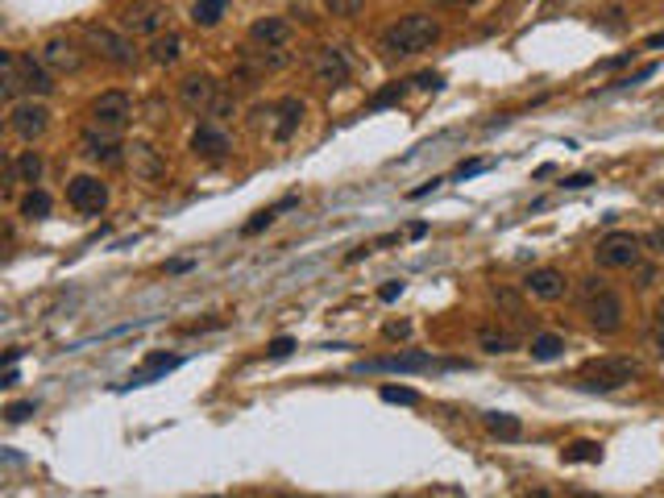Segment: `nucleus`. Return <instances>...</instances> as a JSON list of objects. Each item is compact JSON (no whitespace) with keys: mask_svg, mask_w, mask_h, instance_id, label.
<instances>
[{"mask_svg":"<svg viewBox=\"0 0 664 498\" xmlns=\"http://www.w3.org/2000/svg\"><path fill=\"white\" fill-rule=\"evenodd\" d=\"M440 42V22L428 17V13H408V17H399L390 30L382 33V55L386 58H411V55H424L432 46Z\"/></svg>","mask_w":664,"mask_h":498,"instance_id":"obj_1","label":"nucleus"},{"mask_svg":"<svg viewBox=\"0 0 664 498\" xmlns=\"http://www.w3.org/2000/svg\"><path fill=\"white\" fill-rule=\"evenodd\" d=\"M581 312H586L589 328L602 336H611L623 328V299L611 287H602V279H586V287H581Z\"/></svg>","mask_w":664,"mask_h":498,"instance_id":"obj_2","label":"nucleus"},{"mask_svg":"<svg viewBox=\"0 0 664 498\" xmlns=\"http://www.w3.org/2000/svg\"><path fill=\"white\" fill-rule=\"evenodd\" d=\"M129 120H133V100L125 92H104L87 109V129L104 133V138H121L129 129Z\"/></svg>","mask_w":664,"mask_h":498,"instance_id":"obj_3","label":"nucleus"},{"mask_svg":"<svg viewBox=\"0 0 664 498\" xmlns=\"http://www.w3.org/2000/svg\"><path fill=\"white\" fill-rule=\"evenodd\" d=\"M640 378V361L632 358H598L581 366V382L589 390H623Z\"/></svg>","mask_w":664,"mask_h":498,"instance_id":"obj_4","label":"nucleus"},{"mask_svg":"<svg viewBox=\"0 0 664 498\" xmlns=\"http://www.w3.org/2000/svg\"><path fill=\"white\" fill-rule=\"evenodd\" d=\"M84 42H87V50H92V55L104 58V63H112V67H133V63H138V46L129 42L125 33H117V30L87 25V30H84Z\"/></svg>","mask_w":664,"mask_h":498,"instance_id":"obj_5","label":"nucleus"},{"mask_svg":"<svg viewBox=\"0 0 664 498\" xmlns=\"http://www.w3.org/2000/svg\"><path fill=\"white\" fill-rule=\"evenodd\" d=\"M594 258L606 271H635L643 258V241L635 233H606L598 241V249H594Z\"/></svg>","mask_w":664,"mask_h":498,"instance_id":"obj_6","label":"nucleus"},{"mask_svg":"<svg viewBox=\"0 0 664 498\" xmlns=\"http://www.w3.org/2000/svg\"><path fill=\"white\" fill-rule=\"evenodd\" d=\"M162 25H166V4L158 0H133L121 9V30L133 38H158Z\"/></svg>","mask_w":664,"mask_h":498,"instance_id":"obj_7","label":"nucleus"},{"mask_svg":"<svg viewBox=\"0 0 664 498\" xmlns=\"http://www.w3.org/2000/svg\"><path fill=\"white\" fill-rule=\"evenodd\" d=\"M9 129L17 133L22 141H38L46 129H50V109H46L42 100H17L9 104Z\"/></svg>","mask_w":664,"mask_h":498,"instance_id":"obj_8","label":"nucleus"},{"mask_svg":"<svg viewBox=\"0 0 664 498\" xmlns=\"http://www.w3.org/2000/svg\"><path fill=\"white\" fill-rule=\"evenodd\" d=\"M67 204L76 208L79 217H100L108 208V183H100L96 174H76L67 183Z\"/></svg>","mask_w":664,"mask_h":498,"instance_id":"obj_9","label":"nucleus"},{"mask_svg":"<svg viewBox=\"0 0 664 498\" xmlns=\"http://www.w3.org/2000/svg\"><path fill=\"white\" fill-rule=\"evenodd\" d=\"M125 166L133 171V179H141V183H162V179H166V154H162L154 141H129Z\"/></svg>","mask_w":664,"mask_h":498,"instance_id":"obj_10","label":"nucleus"},{"mask_svg":"<svg viewBox=\"0 0 664 498\" xmlns=\"http://www.w3.org/2000/svg\"><path fill=\"white\" fill-rule=\"evenodd\" d=\"M349 76H354V67H349L345 50H336V46H316L311 50V79L320 87H345Z\"/></svg>","mask_w":664,"mask_h":498,"instance_id":"obj_11","label":"nucleus"},{"mask_svg":"<svg viewBox=\"0 0 664 498\" xmlns=\"http://www.w3.org/2000/svg\"><path fill=\"white\" fill-rule=\"evenodd\" d=\"M17 92H25V96L42 100L54 92V71L42 63V58L33 55H17Z\"/></svg>","mask_w":664,"mask_h":498,"instance_id":"obj_12","label":"nucleus"},{"mask_svg":"<svg viewBox=\"0 0 664 498\" xmlns=\"http://www.w3.org/2000/svg\"><path fill=\"white\" fill-rule=\"evenodd\" d=\"M38 58L50 67L54 76H76L79 67H84V50H79L71 38H63V33L46 38V46H42V55H38Z\"/></svg>","mask_w":664,"mask_h":498,"instance_id":"obj_13","label":"nucleus"},{"mask_svg":"<svg viewBox=\"0 0 664 498\" xmlns=\"http://www.w3.org/2000/svg\"><path fill=\"white\" fill-rule=\"evenodd\" d=\"M179 104L187 112H208L216 104V79L208 71H192L179 79Z\"/></svg>","mask_w":664,"mask_h":498,"instance_id":"obj_14","label":"nucleus"},{"mask_svg":"<svg viewBox=\"0 0 664 498\" xmlns=\"http://www.w3.org/2000/svg\"><path fill=\"white\" fill-rule=\"evenodd\" d=\"M229 150H233V141H229V133L220 125H200L192 133V154L200 163H225Z\"/></svg>","mask_w":664,"mask_h":498,"instance_id":"obj_15","label":"nucleus"},{"mask_svg":"<svg viewBox=\"0 0 664 498\" xmlns=\"http://www.w3.org/2000/svg\"><path fill=\"white\" fill-rule=\"evenodd\" d=\"M436 361L428 358V353H395V358H374V361H362L357 366V374H424V369H432Z\"/></svg>","mask_w":664,"mask_h":498,"instance_id":"obj_16","label":"nucleus"},{"mask_svg":"<svg viewBox=\"0 0 664 498\" xmlns=\"http://www.w3.org/2000/svg\"><path fill=\"white\" fill-rule=\"evenodd\" d=\"M125 150L129 146H121V138H104V133H92V129L84 133V154L96 166H108V171L125 166Z\"/></svg>","mask_w":664,"mask_h":498,"instance_id":"obj_17","label":"nucleus"},{"mask_svg":"<svg viewBox=\"0 0 664 498\" xmlns=\"http://www.w3.org/2000/svg\"><path fill=\"white\" fill-rule=\"evenodd\" d=\"M524 291L532 295V299H544V304H552V299H561V295L569 291V279L561 271H552V266H540V271H532L524 279Z\"/></svg>","mask_w":664,"mask_h":498,"instance_id":"obj_18","label":"nucleus"},{"mask_svg":"<svg viewBox=\"0 0 664 498\" xmlns=\"http://www.w3.org/2000/svg\"><path fill=\"white\" fill-rule=\"evenodd\" d=\"M249 42L254 46H287L291 42V25L283 17H257L249 25Z\"/></svg>","mask_w":664,"mask_h":498,"instance_id":"obj_19","label":"nucleus"},{"mask_svg":"<svg viewBox=\"0 0 664 498\" xmlns=\"http://www.w3.org/2000/svg\"><path fill=\"white\" fill-rule=\"evenodd\" d=\"M274 138L279 141H287V138H295V129L303 125V100L300 96H283L279 104H274Z\"/></svg>","mask_w":664,"mask_h":498,"instance_id":"obj_20","label":"nucleus"},{"mask_svg":"<svg viewBox=\"0 0 664 498\" xmlns=\"http://www.w3.org/2000/svg\"><path fill=\"white\" fill-rule=\"evenodd\" d=\"M478 345H482L486 353H515V349H519V336L503 325H482L478 328Z\"/></svg>","mask_w":664,"mask_h":498,"instance_id":"obj_21","label":"nucleus"},{"mask_svg":"<svg viewBox=\"0 0 664 498\" xmlns=\"http://www.w3.org/2000/svg\"><path fill=\"white\" fill-rule=\"evenodd\" d=\"M171 369H179V358H166V353H154L146 366L138 369V374H129V382L125 387H146V382H154V378H162V374H171Z\"/></svg>","mask_w":664,"mask_h":498,"instance_id":"obj_22","label":"nucleus"},{"mask_svg":"<svg viewBox=\"0 0 664 498\" xmlns=\"http://www.w3.org/2000/svg\"><path fill=\"white\" fill-rule=\"evenodd\" d=\"M179 55H183V42H179V33H166V38H154L150 42V63H158V67H171V63H179Z\"/></svg>","mask_w":664,"mask_h":498,"instance_id":"obj_23","label":"nucleus"},{"mask_svg":"<svg viewBox=\"0 0 664 498\" xmlns=\"http://www.w3.org/2000/svg\"><path fill=\"white\" fill-rule=\"evenodd\" d=\"M225 9H229V0H195L192 22L200 25V30H216L220 17H225Z\"/></svg>","mask_w":664,"mask_h":498,"instance_id":"obj_24","label":"nucleus"},{"mask_svg":"<svg viewBox=\"0 0 664 498\" xmlns=\"http://www.w3.org/2000/svg\"><path fill=\"white\" fill-rule=\"evenodd\" d=\"M565 353V336L557 333H536L532 336V358L536 361H557Z\"/></svg>","mask_w":664,"mask_h":498,"instance_id":"obj_25","label":"nucleus"},{"mask_svg":"<svg viewBox=\"0 0 664 498\" xmlns=\"http://www.w3.org/2000/svg\"><path fill=\"white\" fill-rule=\"evenodd\" d=\"M295 204H300V200H295V195H287V200H279L274 208H262V212H257V217L249 220L246 228H241V233H246V237H254V233H262L266 225H274V220H279L283 212H287V208H295Z\"/></svg>","mask_w":664,"mask_h":498,"instance_id":"obj_26","label":"nucleus"},{"mask_svg":"<svg viewBox=\"0 0 664 498\" xmlns=\"http://www.w3.org/2000/svg\"><path fill=\"white\" fill-rule=\"evenodd\" d=\"M482 423L490 428L494 436H503V440H515V436L524 432V423L515 420V415H507V412H486V415H482Z\"/></svg>","mask_w":664,"mask_h":498,"instance_id":"obj_27","label":"nucleus"},{"mask_svg":"<svg viewBox=\"0 0 664 498\" xmlns=\"http://www.w3.org/2000/svg\"><path fill=\"white\" fill-rule=\"evenodd\" d=\"M13 166H17V179L30 183V187L42 179V154H38V150H22L17 158H13Z\"/></svg>","mask_w":664,"mask_h":498,"instance_id":"obj_28","label":"nucleus"},{"mask_svg":"<svg viewBox=\"0 0 664 498\" xmlns=\"http://www.w3.org/2000/svg\"><path fill=\"white\" fill-rule=\"evenodd\" d=\"M22 217L25 220H46L50 217V195L38 191V187H30V191L22 195Z\"/></svg>","mask_w":664,"mask_h":498,"instance_id":"obj_29","label":"nucleus"},{"mask_svg":"<svg viewBox=\"0 0 664 498\" xmlns=\"http://www.w3.org/2000/svg\"><path fill=\"white\" fill-rule=\"evenodd\" d=\"M565 461H602V444L598 440H573L565 449Z\"/></svg>","mask_w":664,"mask_h":498,"instance_id":"obj_30","label":"nucleus"},{"mask_svg":"<svg viewBox=\"0 0 664 498\" xmlns=\"http://www.w3.org/2000/svg\"><path fill=\"white\" fill-rule=\"evenodd\" d=\"M324 9H328L332 17H341V22H349V17H357V13L365 9V0H324Z\"/></svg>","mask_w":664,"mask_h":498,"instance_id":"obj_31","label":"nucleus"},{"mask_svg":"<svg viewBox=\"0 0 664 498\" xmlns=\"http://www.w3.org/2000/svg\"><path fill=\"white\" fill-rule=\"evenodd\" d=\"M382 399L386 403H403V407H411V403H419V395L411 387H382Z\"/></svg>","mask_w":664,"mask_h":498,"instance_id":"obj_32","label":"nucleus"},{"mask_svg":"<svg viewBox=\"0 0 664 498\" xmlns=\"http://www.w3.org/2000/svg\"><path fill=\"white\" fill-rule=\"evenodd\" d=\"M33 412H38V403H33V399H25V403H9V407H4V420H9V423H22V420H30Z\"/></svg>","mask_w":664,"mask_h":498,"instance_id":"obj_33","label":"nucleus"},{"mask_svg":"<svg viewBox=\"0 0 664 498\" xmlns=\"http://www.w3.org/2000/svg\"><path fill=\"white\" fill-rule=\"evenodd\" d=\"M656 76V67L648 63V67H640L635 76H627V79H619V84H611V87H602V92H615V87H635V84H643V79H652Z\"/></svg>","mask_w":664,"mask_h":498,"instance_id":"obj_34","label":"nucleus"},{"mask_svg":"<svg viewBox=\"0 0 664 498\" xmlns=\"http://www.w3.org/2000/svg\"><path fill=\"white\" fill-rule=\"evenodd\" d=\"M291 349H295V341H291V336H274V341L266 345V353L279 361V358H291Z\"/></svg>","mask_w":664,"mask_h":498,"instance_id":"obj_35","label":"nucleus"},{"mask_svg":"<svg viewBox=\"0 0 664 498\" xmlns=\"http://www.w3.org/2000/svg\"><path fill=\"white\" fill-rule=\"evenodd\" d=\"M382 336H386V341H408V336H411V325H408V320H390V325L382 328Z\"/></svg>","mask_w":664,"mask_h":498,"instance_id":"obj_36","label":"nucleus"},{"mask_svg":"<svg viewBox=\"0 0 664 498\" xmlns=\"http://www.w3.org/2000/svg\"><path fill=\"white\" fill-rule=\"evenodd\" d=\"M403 92H408L403 84H395V87H386V92H378V96H374V109H386V104H395V100H403Z\"/></svg>","mask_w":664,"mask_h":498,"instance_id":"obj_37","label":"nucleus"},{"mask_svg":"<svg viewBox=\"0 0 664 498\" xmlns=\"http://www.w3.org/2000/svg\"><path fill=\"white\" fill-rule=\"evenodd\" d=\"M652 349L664 358V304L656 307V325H652Z\"/></svg>","mask_w":664,"mask_h":498,"instance_id":"obj_38","label":"nucleus"},{"mask_svg":"<svg viewBox=\"0 0 664 498\" xmlns=\"http://www.w3.org/2000/svg\"><path fill=\"white\" fill-rule=\"evenodd\" d=\"M643 245H648V253H652V258H664V228H652V233L643 237Z\"/></svg>","mask_w":664,"mask_h":498,"instance_id":"obj_39","label":"nucleus"},{"mask_svg":"<svg viewBox=\"0 0 664 498\" xmlns=\"http://www.w3.org/2000/svg\"><path fill=\"white\" fill-rule=\"evenodd\" d=\"M233 112H237L233 100H220V96H216V104L208 109V117H220V120H225V117H233Z\"/></svg>","mask_w":664,"mask_h":498,"instance_id":"obj_40","label":"nucleus"},{"mask_svg":"<svg viewBox=\"0 0 664 498\" xmlns=\"http://www.w3.org/2000/svg\"><path fill=\"white\" fill-rule=\"evenodd\" d=\"M486 166H490V163H465V166H457V174H453V179H461V183H465V179H473V174H482Z\"/></svg>","mask_w":664,"mask_h":498,"instance_id":"obj_41","label":"nucleus"},{"mask_svg":"<svg viewBox=\"0 0 664 498\" xmlns=\"http://www.w3.org/2000/svg\"><path fill=\"white\" fill-rule=\"evenodd\" d=\"M589 183H594V174H569L561 187H569V191H581V187H589Z\"/></svg>","mask_w":664,"mask_h":498,"instance_id":"obj_42","label":"nucleus"},{"mask_svg":"<svg viewBox=\"0 0 664 498\" xmlns=\"http://www.w3.org/2000/svg\"><path fill=\"white\" fill-rule=\"evenodd\" d=\"M399 295H403V282H386L382 291H378V299H382V304H390V299H399Z\"/></svg>","mask_w":664,"mask_h":498,"instance_id":"obj_43","label":"nucleus"},{"mask_svg":"<svg viewBox=\"0 0 664 498\" xmlns=\"http://www.w3.org/2000/svg\"><path fill=\"white\" fill-rule=\"evenodd\" d=\"M416 84H419V87H428V92H436V87H440V76H432V71H424V76H416Z\"/></svg>","mask_w":664,"mask_h":498,"instance_id":"obj_44","label":"nucleus"},{"mask_svg":"<svg viewBox=\"0 0 664 498\" xmlns=\"http://www.w3.org/2000/svg\"><path fill=\"white\" fill-rule=\"evenodd\" d=\"M643 50H664V33H652V38L643 42Z\"/></svg>","mask_w":664,"mask_h":498,"instance_id":"obj_45","label":"nucleus"},{"mask_svg":"<svg viewBox=\"0 0 664 498\" xmlns=\"http://www.w3.org/2000/svg\"><path fill=\"white\" fill-rule=\"evenodd\" d=\"M449 9H473V4H482V0H444Z\"/></svg>","mask_w":664,"mask_h":498,"instance_id":"obj_46","label":"nucleus"}]
</instances>
